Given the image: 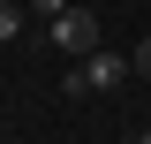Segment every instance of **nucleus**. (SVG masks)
<instances>
[{
	"instance_id": "20e7f679",
	"label": "nucleus",
	"mask_w": 151,
	"mask_h": 144,
	"mask_svg": "<svg viewBox=\"0 0 151 144\" xmlns=\"http://www.w3.org/2000/svg\"><path fill=\"white\" fill-rule=\"evenodd\" d=\"M23 31V8H15V0H0V38H15Z\"/></svg>"
},
{
	"instance_id": "f03ea898",
	"label": "nucleus",
	"mask_w": 151,
	"mask_h": 144,
	"mask_svg": "<svg viewBox=\"0 0 151 144\" xmlns=\"http://www.w3.org/2000/svg\"><path fill=\"white\" fill-rule=\"evenodd\" d=\"M45 38H53V46H60V53H68V61H83V53H91V46H98V15H91V8H83V0H76V8H60V15L45 23Z\"/></svg>"
},
{
	"instance_id": "423d86ee",
	"label": "nucleus",
	"mask_w": 151,
	"mask_h": 144,
	"mask_svg": "<svg viewBox=\"0 0 151 144\" xmlns=\"http://www.w3.org/2000/svg\"><path fill=\"white\" fill-rule=\"evenodd\" d=\"M136 144H151V129H144V137H136Z\"/></svg>"
},
{
	"instance_id": "7ed1b4c3",
	"label": "nucleus",
	"mask_w": 151,
	"mask_h": 144,
	"mask_svg": "<svg viewBox=\"0 0 151 144\" xmlns=\"http://www.w3.org/2000/svg\"><path fill=\"white\" fill-rule=\"evenodd\" d=\"M129 68H136V84H151V38H136V53H129Z\"/></svg>"
},
{
	"instance_id": "f257e3e1",
	"label": "nucleus",
	"mask_w": 151,
	"mask_h": 144,
	"mask_svg": "<svg viewBox=\"0 0 151 144\" xmlns=\"http://www.w3.org/2000/svg\"><path fill=\"white\" fill-rule=\"evenodd\" d=\"M129 76H136V68H129V53H106V46H91V53L68 68V84H60V91H121Z\"/></svg>"
},
{
	"instance_id": "39448f33",
	"label": "nucleus",
	"mask_w": 151,
	"mask_h": 144,
	"mask_svg": "<svg viewBox=\"0 0 151 144\" xmlns=\"http://www.w3.org/2000/svg\"><path fill=\"white\" fill-rule=\"evenodd\" d=\"M30 8H38V15H45V23H53L60 8H76V0H30Z\"/></svg>"
}]
</instances>
